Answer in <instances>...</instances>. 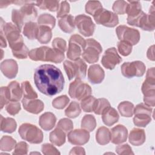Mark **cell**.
<instances>
[{
    "label": "cell",
    "mask_w": 155,
    "mask_h": 155,
    "mask_svg": "<svg viewBox=\"0 0 155 155\" xmlns=\"http://www.w3.org/2000/svg\"><path fill=\"white\" fill-rule=\"evenodd\" d=\"M96 140L101 145L108 143L111 140V132L110 130L105 127H99L96 133Z\"/></svg>",
    "instance_id": "obj_28"
},
{
    "label": "cell",
    "mask_w": 155,
    "mask_h": 155,
    "mask_svg": "<svg viewBox=\"0 0 155 155\" xmlns=\"http://www.w3.org/2000/svg\"><path fill=\"white\" fill-rule=\"evenodd\" d=\"M118 110L122 116L124 117H131L134 112V105L129 101H124L120 102L118 107Z\"/></svg>",
    "instance_id": "obj_35"
},
{
    "label": "cell",
    "mask_w": 155,
    "mask_h": 155,
    "mask_svg": "<svg viewBox=\"0 0 155 155\" xmlns=\"http://www.w3.org/2000/svg\"><path fill=\"white\" fill-rule=\"evenodd\" d=\"M18 132L22 139L31 143L38 144L42 142L43 133L35 125L28 123L22 124L19 127Z\"/></svg>",
    "instance_id": "obj_5"
},
{
    "label": "cell",
    "mask_w": 155,
    "mask_h": 155,
    "mask_svg": "<svg viewBox=\"0 0 155 155\" xmlns=\"http://www.w3.org/2000/svg\"><path fill=\"white\" fill-rule=\"evenodd\" d=\"M35 2L28 1L26 4L21 7L20 11L25 20H33L37 16V11L35 7Z\"/></svg>",
    "instance_id": "obj_24"
},
{
    "label": "cell",
    "mask_w": 155,
    "mask_h": 155,
    "mask_svg": "<svg viewBox=\"0 0 155 155\" xmlns=\"http://www.w3.org/2000/svg\"><path fill=\"white\" fill-rule=\"evenodd\" d=\"M92 92L91 87L80 79H76L69 85L68 94L73 99L81 101L85 97L90 96Z\"/></svg>",
    "instance_id": "obj_9"
},
{
    "label": "cell",
    "mask_w": 155,
    "mask_h": 155,
    "mask_svg": "<svg viewBox=\"0 0 155 155\" xmlns=\"http://www.w3.org/2000/svg\"><path fill=\"white\" fill-rule=\"evenodd\" d=\"M127 8L126 13H127V18H132L137 16L142 12L141 4L137 1H129Z\"/></svg>",
    "instance_id": "obj_33"
},
{
    "label": "cell",
    "mask_w": 155,
    "mask_h": 155,
    "mask_svg": "<svg viewBox=\"0 0 155 155\" xmlns=\"http://www.w3.org/2000/svg\"><path fill=\"white\" fill-rule=\"evenodd\" d=\"M127 23L130 25L139 27L143 30L153 31L155 28L154 8L153 4L150 7L148 14H146L142 11L136 17L127 18Z\"/></svg>",
    "instance_id": "obj_3"
},
{
    "label": "cell",
    "mask_w": 155,
    "mask_h": 155,
    "mask_svg": "<svg viewBox=\"0 0 155 155\" xmlns=\"http://www.w3.org/2000/svg\"><path fill=\"white\" fill-rule=\"evenodd\" d=\"M38 27V25L35 22H27L25 23L22 33L25 36L30 40L37 39Z\"/></svg>",
    "instance_id": "obj_29"
},
{
    "label": "cell",
    "mask_w": 155,
    "mask_h": 155,
    "mask_svg": "<svg viewBox=\"0 0 155 155\" xmlns=\"http://www.w3.org/2000/svg\"><path fill=\"white\" fill-rule=\"evenodd\" d=\"M35 5L38 6L41 9H48L51 12H56L59 10V1H35Z\"/></svg>",
    "instance_id": "obj_34"
},
{
    "label": "cell",
    "mask_w": 155,
    "mask_h": 155,
    "mask_svg": "<svg viewBox=\"0 0 155 155\" xmlns=\"http://www.w3.org/2000/svg\"><path fill=\"white\" fill-rule=\"evenodd\" d=\"M21 88L22 91V94L24 98L34 99L38 97V94L33 90L30 83L27 81H24L21 84Z\"/></svg>",
    "instance_id": "obj_39"
},
{
    "label": "cell",
    "mask_w": 155,
    "mask_h": 155,
    "mask_svg": "<svg viewBox=\"0 0 155 155\" xmlns=\"http://www.w3.org/2000/svg\"><path fill=\"white\" fill-rule=\"evenodd\" d=\"M70 102V99L67 95H62L56 97L52 101V105L56 109H63Z\"/></svg>",
    "instance_id": "obj_45"
},
{
    "label": "cell",
    "mask_w": 155,
    "mask_h": 155,
    "mask_svg": "<svg viewBox=\"0 0 155 155\" xmlns=\"http://www.w3.org/2000/svg\"><path fill=\"white\" fill-rule=\"evenodd\" d=\"M5 110L8 114L15 116L21 110V104L18 101H10L7 104Z\"/></svg>",
    "instance_id": "obj_49"
},
{
    "label": "cell",
    "mask_w": 155,
    "mask_h": 155,
    "mask_svg": "<svg viewBox=\"0 0 155 155\" xmlns=\"http://www.w3.org/2000/svg\"><path fill=\"white\" fill-rule=\"evenodd\" d=\"M153 109L145 104H137L134 108L133 122L136 126L140 127H146L151 120V113Z\"/></svg>",
    "instance_id": "obj_8"
},
{
    "label": "cell",
    "mask_w": 155,
    "mask_h": 155,
    "mask_svg": "<svg viewBox=\"0 0 155 155\" xmlns=\"http://www.w3.org/2000/svg\"><path fill=\"white\" fill-rule=\"evenodd\" d=\"M17 127L15 120L11 117H4L1 115V130L2 132L12 133L14 132Z\"/></svg>",
    "instance_id": "obj_31"
},
{
    "label": "cell",
    "mask_w": 155,
    "mask_h": 155,
    "mask_svg": "<svg viewBox=\"0 0 155 155\" xmlns=\"http://www.w3.org/2000/svg\"><path fill=\"white\" fill-rule=\"evenodd\" d=\"M52 37L51 28L45 25H39L37 35L38 41L41 44L48 43Z\"/></svg>",
    "instance_id": "obj_30"
},
{
    "label": "cell",
    "mask_w": 155,
    "mask_h": 155,
    "mask_svg": "<svg viewBox=\"0 0 155 155\" xmlns=\"http://www.w3.org/2000/svg\"><path fill=\"white\" fill-rule=\"evenodd\" d=\"M28 145L25 142H18L15 147V150L13 152V154H27L28 153Z\"/></svg>",
    "instance_id": "obj_52"
},
{
    "label": "cell",
    "mask_w": 155,
    "mask_h": 155,
    "mask_svg": "<svg viewBox=\"0 0 155 155\" xmlns=\"http://www.w3.org/2000/svg\"><path fill=\"white\" fill-rule=\"evenodd\" d=\"M128 2L125 1H116L114 2L112 9L114 13L119 15H124L126 13Z\"/></svg>",
    "instance_id": "obj_47"
},
{
    "label": "cell",
    "mask_w": 155,
    "mask_h": 155,
    "mask_svg": "<svg viewBox=\"0 0 155 155\" xmlns=\"http://www.w3.org/2000/svg\"><path fill=\"white\" fill-rule=\"evenodd\" d=\"M132 46L130 43L124 41H120L117 43L118 51L124 56H128L131 53Z\"/></svg>",
    "instance_id": "obj_46"
},
{
    "label": "cell",
    "mask_w": 155,
    "mask_h": 155,
    "mask_svg": "<svg viewBox=\"0 0 155 155\" xmlns=\"http://www.w3.org/2000/svg\"><path fill=\"white\" fill-rule=\"evenodd\" d=\"M75 71V78L78 79H82L85 78L87 74V65L83 59L79 58L73 62Z\"/></svg>",
    "instance_id": "obj_32"
},
{
    "label": "cell",
    "mask_w": 155,
    "mask_h": 155,
    "mask_svg": "<svg viewBox=\"0 0 155 155\" xmlns=\"http://www.w3.org/2000/svg\"><path fill=\"white\" fill-rule=\"evenodd\" d=\"M56 122L55 115L51 112H46L40 116L39 124L44 130L50 131L54 127Z\"/></svg>",
    "instance_id": "obj_20"
},
{
    "label": "cell",
    "mask_w": 155,
    "mask_h": 155,
    "mask_svg": "<svg viewBox=\"0 0 155 155\" xmlns=\"http://www.w3.org/2000/svg\"><path fill=\"white\" fill-rule=\"evenodd\" d=\"M38 23L39 25H45L53 28L55 26L56 19L54 16L48 13L41 14L38 18Z\"/></svg>",
    "instance_id": "obj_38"
},
{
    "label": "cell",
    "mask_w": 155,
    "mask_h": 155,
    "mask_svg": "<svg viewBox=\"0 0 155 155\" xmlns=\"http://www.w3.org/2000/svg\"><path fill=\"white\" fill-rule=\"evenodd\" d=\"M110 141L116 145L125 142L127 139L128 130L122 125H117L114 127L111 130Z\"/></svg>",
    "instance_id": "obj_16"
},
{
    "label": "cell",
    "mask_w": 155,
    "mask_h": 155,
    "mask_svg": "<svg viewBox=\"0 0 155 155\" xmlns=\"http://www.w3.org/2000/svg\"><path fill=\"white\" fill-rule=\"evenodd\" d=\"M74 23L79 31L84 36H92L95 29V24L91 18L85 15H79L74 18Z\"/></svg>",
    "instance_id": "obj_13"
},
{
    "label": "cell",
    "mask_w": 155,
    "mask_h": 155,
    "mask_svg": "<svg viewBox=\"0 0 155 155\" xmlns=\"http://www.w3.org/2000/svg\"><path fill=\"white\" fill-rule=\"evenodd\" d=\"M0 98H1V109H2L5 105L7 104L10 100L8 98L7 87H1V93H0Z\"/></svg>",
    "instance_id": "obj_56"
},
{
    "label": "cell",
    "mask_w": 155,
    "mask_h": 155,
    "mask_svg": "<svg viewBox=\"0 0 155 155\" xmlns=\"http://www.w3.org/2000/svg\"><path fill=\"white\" fill-rule=\"evenodd\" d=\"M116 151L119 155H122V154H134V153L133 152L131 147L127 143L118 145L117 147H116Z\"/></svg>",
    "instance_id": "obj_55"
},
{
    "label": "cell",
    "mask_w": 155,
    "mask_h": 155,
    "mask_svg": "<svg viewBox=\"0 0 155 155\" xmlns=\"http://www.w3.org/2000/svg\"><path fill=\"white\" fill-rule=\"evenodd\" d=\"M22 104L27 111L35 114H39L44 108L43 102L39 99H30L24 97L22 100Z\"/></svg>",
    "instance_id": "obj_19"
},
{
    "label": "cell",
    "mask_w": 155,
    "mask_h": 155,
    "mask_svg": "<svg viewBox=\"0 0 155 155\" xmlns=\"http://www.w3.org/2000/svg\"><path fill=\"white\" fill-rule=\"evenodd\" d=\"M13 1H0V8H2L4 7H7L10 4H12Z\"/></svg>",
    "instance_id": "obj_61"
},
{
    "label": "cell",
    "mask_w": 155,
    "mask_h": 155,
    "mask_svg": "<svg viewBox=\"0 0 155 155\" xmlns=\"http://www.w3.org/2000/svg\"><path fill=\"white\" fill-rule=\"evenodd\" d=\"M41 150L42 153L45 155L60 154V152L57 150V148L50 143L43 144L41 147Z\"/></svg>",
    "instance_id": "obj_54"
},
{
    "label": "cell",
    "mask_w": 155,
    "mask_h": 155,
    "mask_svg": "<svg viewBox=\"0 0 155 155\" xmlns=\"http://www.w3.org/2000/svg\"><path fill=\"white\" fill-rule=\"evenodd\" d=\"M116 33L120 41L128 42L132 45H136L140 40V33L139 30L124 25L118 26L116 29Z\"/></svg>",
    "instance_id": "obj_11"
},
{
    "label": "cell",
    "mask_w": 155,
    "mask_h": 155,
    "mask_svg": "<svg viewBox=\"0 0 155 155\" xmlns=\"http://www.w3.org/2000/svg\"><path fill=\"white\" fill-rule=\"evenodd\" d=\"M142 91L144 96L143 102L149 107L155 105V74L154 67L148 70L146 79L142 84Z\"/></svg>",
    "instance_id": "obj_4"
},
{
    "label": "cell",
    "mask_w": 155,
    "mask_h": 155,
    "mask_svg": "<svg viewBox=\"0 0 155 155\" xmlns=\"http://www.w3.org/2000/svg\"><path fill=\"white\" fill-rule=\"evenodd\" d=\"M69 154H85V149L81 147H75L71 148Z\"/></svg>",
    "instance_id": "obj_58"
},
{
    "label": "cell",
    "mask_w": 155,
    "mask_h": 155,
    "mask_svg": "<svg viewBox=\"0 0 155 155\" xmlns=\"http://www.w3.org/2000/svg\"><path fill=\"white\" fill-rule=\"evenodd\" d=\"M1 70L5 76L8 79H13L18 73V65L14 59H5L1 63Z\"/></svg>",
    "instance_id": "obj_17"
},
{
    "label": "cell",
    "mask_w": 155,
    "mask_h": 155,
    "mask_svg": "<svg viewBox=\"0 0 155 155\" xmlns=\"http://www.w3.org/2000/svg\"><path fill=\"white\" fill-rule=\"evenodd\" d=\"M63 65L64 67V70L66 72V74L69 80H71L75 78V71L74 67L73 62L70 61H65L63 63Z\"/></svg>",
    "instance_id": "obj_50"
},
{
    "label": "cell",
    "mask_w": 155,
    "mask_h": 155,
    "mask_svg": "<svg viewBox=\"0 0 155 155\" xmlns=\"http://www.w3.org/2000/svg\"><path fill=\"white\" fill-rule=\"evenodd\" d=\"M105 77V72L98 64H93L88 68V78L93 84H98L102 82Z\"/></svg>",
    "instance_id": "obj_18"
},
{
    "label": "cell",
    "mask_w": 155,
    "mask_h": 155,
    "mask_svg": "<svg viewBox=\"0 0 155 155\" xmlns=\"http://www.w3.org/2000/svg\"><path fill=\"white\" fill-rule=\"evenodd\" d=\"M121 73L127 78L142 76L145 73L146 67L145 64L140 61H135L131 62H124L121 65Z\"/></svg>",
    "instance_id": "obj_10"
},
{
    "label": "cell",
    "mask_w": 155,
    "mask_h": 155,
    "mask_svg": "<svg viewBox=\"0 0 155 155\" xmlns=\"http://www.w3.org/2000/svg\"><path fill=\"white\" fill-rule=\"evenodd\" d=\"M58 25L61 30L65 33H70L73 32L75 28L74 17L71 15H67L61 18L58 21Z\"/></svg>",
    "instance_id": "obj_26"
},
{
    "label": "cell",
    "mask_w": 155,
    "mask_h": 155,
    "mask_svg": "<svg viewBox=\"0 0 155 155\" xmlns=\"http://www.w3.org/2000/svg\"><path fill=\"white\" fill-rule=\"evenodd\" d=\"M28 49L25 45L21 49L16 51H12L13 56L21 59L27 58V57L28 56Z\"/></svg>",
    "instance_id": "obj_57"
},
{
    "label": "cell",
    "mask_w": 155,
    "mask_h": 155,
    "mask_svg": "<svg viewBox=\"0 0 155 155\" xmlns=\"http://www.w3.org/2000/svg\"><path fill=\"white\" fill-rule=\"evenodd\" d=\"M119 118L117 111L111 107L107 108L102 113V119L104 124L107 126H112L116 124Z\"/></svg>",
    "instance_id": "obj_23"
},
{
    "label": "cell",
    "mask_w": 155,
    "mask_h": 155,
    "mask_svg": "<svg viewBox=\"0 0 155 155\" xmlns=\"http://www.w3.org/2000/svg\"><path fill=\"white\" fill-rule=\"evenodd\" d=\"M66 133L58 127L50 132L49 139L50 141L54 145L60 147L65 142Z\"/></svg>",
    "instance_id": "obj_27"
},
{
    "label": "cell",
    "mask_w": 155,
    "mask_h": 155,
    "mask_svg": "<svg viewBox=\"0 0 155 155\" xmlns=\"http://www.w3.org/2000/svg\"><path fill=\"white\" fill-rule=\"evenodd\" d=\"M93 18L97 24L107 27H114L119 23V18L116 13L103 8L99 10Z\"/></svg>",
    "instance_id": "obj_12"
},
{
    "label": "cell",
    "mask_w": 155,
    "mask_h": 155,
    "mask_svg": "<svg viewBox=\"0 0 155 155\" xmlns=\"http://www.w3.org/2000/svg\"><path fill=\"white\" fill-rule=\"evenodd\" d=\"M96 99L92 96H88L81 102V107L84 112H92L94 111Z\"/></svg>",
    "instance_id": "obj_41"
},
{
    "label": "cell",
    "mask_w": 155,
    "mask_h": 155,
    "mask_svg": "<svg viewBox=\"0 0 155 155\" xmlns=\"http://www.w3.org/2000/svg\"><path fill=\"white\" fill-rule=\"evenodd\" d=\"M0 34H1V36H0V42H1V47L3 48V47H7V42L5 41V35L4 34V33L2 32V31L1 30L0 31Z\"/></svg>",
    "instance_id": "obj_60"
},
{
    "label": "cell",
    "mask_w": 155,
    "mask_h": 155,
    "mask_svg": "<svg viewBox=\"0 0 155 155\" xmlns=\"http://www.w3.org/2000/svg\"><path fill=\"white\" fill-rule=\"evenodd\" d=\"M122 60V58L117 53L116 48L111 47L105 51L102 57L101 63L107 69L113 70L117 64L121 62Z\"/></svg>",
    "instance_id": "obj_14"
},
{
    "label": "cell",
    "mask_w": 155,
    "mask_h": 155,
    "mask_svg": "<svg viewBox=\"0 0 155 155\" xmlns=\"http://www.w3.org/2000/svg\"><path fill=\"white\" fill-rule=\"evenodd\" d=\"M154 45H153L149 47V48L147 51V58L151 61H154Z\"/></svg>",
    "instance_id": "obj_59"
},
{
    "label": "cell",
    "mask_w": 155,
    "mask_h": 155,
    "mask_svg": "<svg viewBox=\"0 0 155 155\" xmlns=\"http://www.w3.org/2000/svg\"><path fill=\"white\" fill-rule=\"evenodd\" d=\"M96 127L95 117L91 114L85 115L81 120V128L88 131H93Z\"/></svg>",
    "instance_id": "obj_37"
},
{
    "label": "cell",
    "mask_w": 155,
    "mask_h": 155,
    "mask_svg": "<svg viewBox=\"0 0 155 155\" xmlns=\"http://www.w3.org/2000/svg\"><path fill=\"white\" fill-rule=\"evenodd\" d=\"M145 138L146 136L144 130L134 128L130 131L128 140L131 145L139 146L145 142Z\"/></svg>",
    "instance_id": "obj_22"
},
{
    "label": "cell",
    "mask_w": 155,
    "mask_h": 155,
    "mask_svg": "<svg viewBox=\"0 0 155 155\" xmlns=\"http://www.w3.org/2000/svg\"><path fill=\"white\" fill-rule=\"evenodd\" d=\"M64 58L65 55L63 52L54 48H51L48 47H46L44 61L61 63Z\"/></svg>",
    "instance_id": "obj_21"
},
{
    "label": "cell",
    "mask_w": 155,
    "mask_h": 155,
    "mask_svg": "<svg viewBox=\"0 0 155 155\" xmlns=\"http://www.w3.org/2000/svg\"><path fill=\"white\" fill-rule=\"evenodd\" d=\"M81 112V107L78 102L76 101L71 102L68 107L65 110V114L70 118H75L78 117Z\"/></svg>",
    "instance_id": "obj_40"
},
{
    "label": "cell",
    "mask_w": 155,
    "mask_h": 155,
    "mask_svg": "<svg viewBox=\"0 0 155 155\" xmlns=\"http://www.w3.org/2000/svg\"><path fill=\"white\" fill-rule=\"evenodd\" d=\"M1 30L4 33L7 39L12 51H16L21 49L24 45L23 38L21 35V31L12 22H4L1 18Z\"/></svg>",
    "instance_id": "obj_2"
},
{
    "label": "cell",
    "mask_w": 155,
    "mask_h": 155,
    "mask_svg": "<svg viewBox=\"0 0 155 155\" xmlns=\"http://www.w3.org/2000/svg\"><path fill=\"white\" fill-rule=\"evenodd\" d=\"M12 20L14 24L21 31L24 23V17L20 11L18 9H13L12 12Z\"/></svg>",
    "instance_id": "obj_44"
},
{
    "label": "cell",
    "mask_w": 155,
    "mask_h": 155,
    "mask_svg": "<svg viewBox=\"0 0 155 155\" xmlns=\"http://www.w3.org/2000/svg\"><path fill=\"white\" fill-rule=\"evenodd\" d=\"M33 79L38 90L47 96H53L60 93L64 87L63 74L53 65L43 64L38 67Z\"/></svg>",
    "instance_id": "obj_1"
},
{
    "label": "cell",
    "mask_w": 155,
    "mask_h": 155,
    "mask_svg": "<svg viewBox=\"0 0 155 155\" xmlns=\"http://www.w3.org/2000/svg\"><path fill=\"white\" fill-rule=\"evenodd\" d=\"M102 8V5L99 1H88L85 7L86 13L93 16Z\"/></svg>",
    "instance_id": "obj_42"
},
{
    "label": "cell",
    "mask_w": 155,
    "mask_h": 155,
    "mask_svg": "<svg viewBox=\"0 0 155 155\" xmlns=\"http://www.w3.org/2000/svg\"><path fill=\"white\" fill-rule=\"evenodd\" d=\"M111 107L110 102L107 99L99 98L96 99V104L94 109V112L96 114L100 115L104 112L107 108Z\"/></svg>",
    "instance_id": "obj_43"
},
{
    "label": "cell",
    "mask_w": 155,
    "mask_h": 155,
    "mask_svg": "<svg viewBox=\"0 0 155 155\" xmlns=\"http://www.w3.org/2000/svg\"><path fill=\"white\" fill-rule=\"evenodd\" d=\"M68 141L76 145H83L87 143L90 139L88 131L85 129H76L68 133Z\"/></svg>",
    "instance_id": "obj_15"
},
{
    "label": "cell",
    "mask_w": 155,
    "mask_h": 155,
    "mask_svg": "<svg viewBox=\"0 0 155 155\" xmlns=\"http://www.w3.org/2000/svg\"><path fill=\"white\" fill-rule=\"evenodd\" d=\"M70 4L67 1H62L59 5V8L57 13V18H61L67 15L70 12Z\"/></svg>",
    "instance_id": "obj_53"
},
{
    "label": "cell",
    "mask_w": 155,
    "mask_h": 155,
    "mask_svg": "<svg viewBox=\"0 0 155 155\" xmlns=\"http://www.w3.org/2000/svg\"><path fill=\"white\" fill-rule=\"evenodd\" d=\"M7 87L10 101H19L22 95V88L19 84L17 81H12Z\"/></svg>",
    "instance_id": "obj_25"
},
{
    "label": "cell",
    "mask_w": 155,
    "mask_h": 155,
    "mask_svg": "<svg viewBox=\"0 0 155 155\" xmlns=\"http://www.w3.org/2000/svg\"><path fill=\"white\" fill-rule=\"evenodd\" d=\"M53 48L64 53L67 50V42L61 38H56L52 42Z\"/></svg>",
    "instance_id": "obj_51"
},
{
    "label": "cell",
    "mask_w": 155,
    "mask_h": 155,
    "mask_svg": "<svg viewBox=\"0 0 155 155\" xmlns=\"http://www.w3.org/2000/svg\"><path fill=\"white\" fill-rule=\"evenodd\" d=\"M85 45L86 40L81 36L77 34L72 35L68 42L67 58L71 61H76L80 58Z\"/></svg>",
    "instance_id": "obj_6"
},
{
    "label": "cell",
    "mask_w": 155,
    "mask_h": 155,
    "mask_svg": "<svg viewBox=\"0 0 155 155\" xmlns=\"http://www.w3.org/2000/svg\"><path fill=\"white\" fill-rule=\"evenodd\" d=\"M16 141L11 136H4L0 140L1 150L4 151H10L16 146Z\"/></svg>",
    "instance_id": "obj_36"
},
{
    "label": "cell",
    "mask_w": 155,
    "mask_h": 155,
    "mask_svg": "<svg viewBox=\"0 0 155 155\" xmlns=\"http://www.w3.org/2000/svg\"><path fill=\"white\" fill-rule=\"evenodd\" d=\"M56 127L63 130L65 133H67L73 130V124L70 119L68 118H62L59 120Z\"/></svg>",
    "instance_id": "obj_48"
},
{
    "label": "cell",
    "mask_w": 155,
    "mask_h": 155,
    "mask_svg": "<svg viewBox=\"0 0 155 155\" xmlns=\"http://www.w3.org/2000/svg\"><path fill=\"white\" fill-rule=\"evenodd\" d=\"M102 51L101 44L94 39H87L86 45L82 53V58L88 63H95L99 60V54Z\"/></svg>",
    "instance_id": "obj_7"
}]
</instances>
